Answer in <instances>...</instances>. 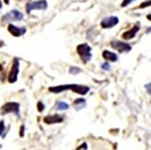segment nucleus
<instances>
[{
	"mask_svg": "<svg viewBox=\"0 0 151 150\" xmlns=\"http://www.w3.org/2000/svg\"><path fill=\"white\" fill-rule=\"evenodd\" d=\"M69 90L80 95H85L90 91V88L88 86L81 85V84H64V85L53 86L49 88V91L52 93H61Z\"/></svg>",
	"mask_w": 151,
	"mask_h": 150,
	"instance_id": "f257e3e1",
	"label": "nucleus"
},
{
	"mask_svg": "<svg viewBox=\"0 0 151 150\" xmlns=\"http://www.w3.org/2000/svg\"><path fill=\"white\" fill-rule=\"evenodd\" d=\"M77 53L83 63H87L91 60V48L87 44H81L77 46Z\"/></svg>",
	"mask_w": 151,
	"mask_h": 150,
	"instance_id": "f03ea898",
	"label": "nucleus"
},
{
	"mask_svg": "<svg viewBox=\"0 0 151 150\" xmlns=\"http://www.w3.org/2000/svg\"><path fill=\"white\" fill-rule=\"evenodd\" d=\"M9 113H13L17 118H20V104L18 102L13 101L4 104L1 108V114L6 115Z\"/></svg>",
	"mask_w": 151,
	"mask_h": 150,
	"instance_id": "7ed1b4c3",
	"label": "nucleus"
},
{
	"mask_svg": "<svg viewBox=\"0 0 151 150\" xmlns=\"http://www.w3.org/2000/svg\"><path fill=\"white\" fill-rule=\"evenodd\" d=\"M19 66H20V62L19 60L17 58H15L13 61V64L11 67L10 72L8 74V83H15L17 80V76L19 73Z\"/></svg>",
	"mask_w": 151,
	"mask_h": 150,
	"instance_id": "20e7f679",
	"label": "nucleus"
},
{
	"mask_svg": "<svg viewBox=\"0 0 151 150\" xmlns=\"http://www.w3.org/2000/svg\"><path fill=\"white\" fill-rule=\"evenodd\" d=\"M24 18V14L19 12L17 9H13L10 12L5 14L2 17L3 22H11V21H20Z\"/></svg>",
	"mask_w": 151,
	"mask_h": 150,
	"instance_id": "39448f33",
	"label": "nucleus"
},
{
	"mask_svg": "<svg viewBox=\"0 0 151 150\" xmlns=\"http://www.w3.org/2000/svg\"><path fill=\"white\" fill-rule=\"evenodd\" d=\"M48 6L46 0H37L26 5V12L30 13L32 10H45Z\"/></svg>",
	"mask_w": 151,
	"mask_h": 150,
	"instance_id": "423d86ee",
	"label": "nucleus"
},
{
	"mask_svg": "<svg viewBox=\"0 0 151 150\" xmlns=\"http://www.w3.org/2000/svg\"><path fill=\"white\" fill-rule=\"evenodd\" d=\"M111 45L113 49L117 50L120 53L129 52V51H131V48H132L129 44L125 43V42H121V41H119V40L112 41V42L111 43Z\"/></svg>",
	"mask_w": 151,
	"mask_h": 150,
	"instance_id": "0eeeda50",
	"label": "nucleus"
},
{
	"mask_svg": "<svg viewBox=\"0 0 151 150\" xmlns=\"http://www.w3.org/2000/svg\"><path fill=\"white\" fill-rule=\"evenodd\" d=\"M118 24H119V18L117 17L111 16V17H108L103 18L102 21L101 22V26L104 29L112 28V27H114Z\"/></svg>",
	"mask_w": 151,
	"mask_h": 150,
	"instance_id": "6e6552de",
	"label": "nucleus"
},
{
	"mask_svg": "<svg viewBox=\"0 0 151 150\" xmlns=\"http://www.w3.org/2000/svg\"><path fill=\"white\" fill-rule=\"evenodd\" d=\"M7 30L8 32L16 37H19V36H22L24 35L25 33H26V28L24 26H22V27H18L17 25H14L12 24H10L7 27Z\"/></svg>",
	"mask_w": 151,
	"mask_h": 150,
	"instance_id": "1a4fd4ad",
	"label": "nucleus"
},
{
	"mask_svg": "<svg viewBox=\"0 0 151 150\" xmlns=\"http://www.w3.org/2000/svg\"><path fill=\"white\" fill-rule=\"evenodd\" d=\"M64 120L63 116L54 114V115H48L46 117L44 118V122L48 125H52V124H57V123H62V122Z\"/></svg>",
	"mask_w": 151,
	"mask_h": 150,
	"instance_id": "9d476101",
	"label": "nucleus"
},
{
	"mask_svg": "<svg viewBox=\"0 0 151 150\" xmlns=\"http://www.w3.org/2000/svg\"><path fill=\"white\" fill-rule=\"evenodd\" d=\"M140 29V27L139 24H136L133 28H131L130 30L125 32L124 34H122V38L123 39H125V40H129V39H132L136 36L137 33H138Z\"/></svg>",
	"mask_w": 151,
	"mask_h": 150,
	"instance_id": "9b49d317",
	"label": "nucleus"
},
{
	"mask_svg": "<svg viewBox=\"0 0 151 150\" xmlns=\"http://www.w3.org/2000/svg\"><path fill=\"white\" fill-rule=\"evenodd\" d=\"M102 56L105 60H107L108 62H115L118 61L119 57L118 55L115 53V52H112L111 51H108V50H105L103 51L102 52Z\"/></svg>",
	"mask_w": 151,
	"mask_h": 150,
	"instance_id": "f8f14e48",
	"label": "nucleus"
},
{
	"mask_svg": "<svg viewBox=\"0 0 151 150\" xmlns=\"http://www.w3.org/2000/svg\"><path fill=\"white\" fill-rule=\"evenodd\" d=\"M73 107L75 108L76 111H81L82 110L83 108L86 107V100L83 99V98H79V99H76L73 103Z\"/></svg>",
	"mask_w": 151,
	"mask_h": 150,
	"instance_id": "ddd939ff",
	"label": "nucleus"
},
{
	"mask_svg": "<svg viewBox=\"0 0 151 150\" xmlns=\"http://www.w3.org/2000/svg\"><path fill=\"white\" fill-rule=\"evenodd\" d=\"M70 108L69 104L64 102V101H58L57 104H56V110L57 111H66L68 108Z\"/></svg>",
	"mask_w": 151,
	"mask_h": 150,
	"instance_id": "4468645a",
	"label": "nucleus"
},
{
	"mask_svg": "<svg viewBox=\"0 0 151 150\" xmlns=\"http://www.w3.org/2000/svg\"><path fill=\"white\" fill-rule=\"evenodd\" d=\"M6 126L4 120L0 121V137H2V139H5L6 137Z\"/></svg>",
	"mask_w": 151,
	"mask_h": 150,
	"instance_id": "2eb2a0df",
	"label": "nucleus"
},
{
	"mask_svg": "<svg viewBox=\"0 0 151 150\" xmlns=\"http://www.w3.org/2000/svg\"><path fill=\"white\" fill-rule=\"evenodd\" d=\"M82 72V70L81 69V68L76 67V66H72V67L70 68V71H69V72H70L71 74H73V75L78 74V73H80V72Z\"/></svg>",
	"mask_w": 151,
	"mask_h": 150,
	"instance_id": "dca6fc26",
	"label": "nucleus"
},
{
	"mask_svg": "<svg viewBox=\"0 0 151 150\" xmlns=\"http://www.w3.org/2000/svg\"><path fill=\"white\" fill-rule=\"evenodd\" d=\"M45 104H44L42 101H39V102L37 103V110H38L39 112H43V111H45Z\"/></svg>",
	"mask_w": 151,
	"mask_h": 150,
	"instance_id": "f3484780",
	"label": "nucleus"
},
{
	"mask_svg": "<svg viewBox=\"0 0 151 150\" xmlns=\"http://www.w3.org/2000/svg\"><path fill=\"white\" fill-rule=\"evenodd\" d=\"M101 68L104 71H109V69H111V65H109V62H104L101 64Z\"/></svg>",
	"mask_w": 151,
	"mask_h": 150,
	"instance_id": "a211bd4d",
	"label": "nucleus"
},
{
	"mask_svg": "<svg viewBox=\"0 0 151 150\" xmlns=\"http://www.w3.org/2000/svg\"><path fill=\"white\" fill-rule=\"evenodd\" d=\"M151 6V0H147V1L143 2L139 6V8H143V7H147V6Z\"/></svg>",
	"mask_w": 151,
	"mask_h": 150,
	"instance_id": "6ab92c4d",
	"label": "nucleus"
},
{
	"mask_svg": "<svg viewBox=\"0 0 151 150\" xmlns=\"http://www.w3.org/2000/svg\"><path fill=\"white\" fill-rule=\"evenodd\" d=\"M133 1H135V0H124V1L121 3V6L122 7H125V6H129V4H131Z\"/></svg>",
	"mask_w": 151,
	"mask_h": 150,
	"instance_id": "aec40b11",
	"label": "nucleus"
},
{
	"mask_svg": "<svg viewBox=\"0 0 151 150\" xmlns=\"http://www.w3.org/2000/svg\"><path fill=\"white\" fill-rule=\"evenodd\" d=\"M145 88L147 89V93L150 95L151 96V83H147V84H146L145 85Z\"/></svg>",
	"mask_w": 151,
	"mask_h": 150,
	"instance_id": "412c9836",
	"label": "nucleus"
},
{
	"mask_svg": "<svg viewBox=\"0 0 151 150\" xmlns=\"http://www.w3.org/2000/svg\"><path fill=\"white\" fill-rule=\"evenodd\" d=\"M24 126L20 127V137H24Z\"/></svg>",
	"mask_w": 151,
	"mask_h": 150,
	"instance_id": "4be33fe9",
	"label": "nucleus"
},
{
	"mask_svg": "<svg viewBox=\"0 0 151 150\" xmlns=\"http://www.w3.org/2000/svg\"><path fill=\"white\" fill-rule=\"evenodd\" d=\"M147 18L149 21H151V14H149V15H147Z\"/></svg>",
	"mask_w": 151,
	"mask_h": 150,
	"instance_id": "5701e85b",
	"label": "nucleus"
},
{
	"mask_svg": "<svg viewBox=\"0 0 151 150\" xmlns=\"http://www.w3.org/2000/svg\"><path fill=\"white\" fill-rule=\"evenodd\" d=\"M151 33V27H149V28H147V34H150Z\"/></svg>",
	"mask_w": 151,
	"mask_h": 150,
	"instance_id": "b1692460",
	"label": "nucleus"
},
{
	"mask_svg": "<svg viewBox=\"0 0 151 150\" xmlns=\"http://www.w3.org/2000/svg\"><path fill=\"white\" fill-rule=\"evenodd\" d=\"M4 1H5V3H6V5H8V4H9V0H4Z\"/></svg>",
	"mask_w": 151,
	"mask_h": 150,
	"instance_id": "393cba45",
	"label": "nucleus"
},
{
	"mask_svg": "<svg viewBox=\"0 0 151 150\" xmlns=\"http://www.w3.org/2000/svg\"><path fill=\"white\" fill-rule=\"evenodd\" d=\"M2 8V4H1V0H0V9Z\"/></svg>",
	"mask_w": 151,
	"mask_h": 150,
	"instance_id": "a878e982",
	"label": "nucleus"
},
{
	"mask_svg": "<svg viewBox=\"0 0 151 150\" xmlns=\"http://www.w3.org/2000/svg\"><path fill=\"white\" fill-rule=\"evenodd\" d=\"M0 147H1V146H0Z\"/></svg>",
	"mask_w": 151,
	"mask_h": 150,
	"instance_id": "bb28decb",
	"label": "nucleus"
}]
</instances>
